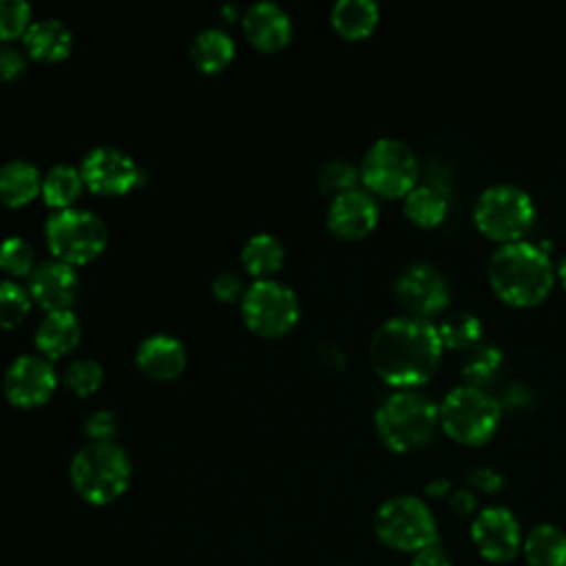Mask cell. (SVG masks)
Here are the masks:
<instances>
[{
  "instance_id": "1",
  "label": "cell",
  "mask_w": 566,
  "mask_h": 566,
  "mask_svg": "<svg viewBox=\"0 0 566 566\" xmlns=\"http://www.w3.org/2000/svg\"><path fill=\"white\" fill-rule=\"evenodd\" d=\"M442 358L436 323L409 314L387 318L369 340V363L391 387L411 389L427 382Z\"/></svg>"
},
{
  "instance_id": "2",
  "label": "cell",
  "mask_w": 566,
  "mask_h": 566,
  "mask_svg": "<svg viewBox=\"0 0 566 566\" xmlns=\"http://www.w3.org/2000/svg\"><path fill=\"white\" fill-rule=\"evenodd\" d=\"M493 292L509 305L531 307L546 298L555 281V268L544 248L526 239L500 243L486 263Z\"/></svg>"
},
{
  "instance_id": "3",
  "label": "cell",
  "mask_w": 566,
  "mask_h": 566,
  "mask_svg": "<svg viewBox=\"0 0 566 566\" xmlns=\"http://www.w3.org/2000/svg\"><path fill=\"white\" fill-rule=\"evenodd\" d=\"M438 424V402L413 389L389 394L374 413V427L380 442L396 453H409L424 447L433 438Z\"/></svg>"
},
{
  "instance_id": "4",
  "label": "cell",
  "mask_w": 566,
  "mask_h": 566,
  "mask_svg": "<svg viewBox=\"0 0 566 566\" xmlns=\"http://www.w3.org/2000/svg\"><path fill=\"white\" fill-rule=\"evenodd\" d=\"M75 493L88 504H111L130 484L133 464L128 453L115 442H88L69 467Z\"/></svg>"
},
{
  "instance_id": "5",
  "label": "cell",
  "mask_w": 566,
  "mask_h": 566,
  "mask_svg": "<svg viewBox=\"0 0 566 566\" xmlns=\"http://www.w3.org/2000/svg\"><path fill=\"white\" fill-rule=\"evenodd\" d=\"M440 409L444 433L462 444H484L500 424V402L478 385H458L447 391Z\"/></svg>"
},
{
  "instance_id": "6",
  "label": "cell",
  "mask_w": 566,
  "mask_h": 566,
  "mask_svg": "<svg viewBox=\"0 0 566 566\" xmlns=\"http://www.w3.org/2000/svg\"><path fill=\"white\" fill-rule=\"evenodd\" d=\"M44 239L53 259L75 268L91 263L106 250L108 230L91 210L66 208L46 217Z\"/></svg>"
},
{
  "instance_id": "7",
  "label": "cell",
  "mask_w": 566,
  "mask_h": 566,
  "mask_svg": "<svg viewBox=\"0 0 566 566\" xmlns=\"http://www.w3.org/2000/svg\"><path fill=\"white\" fill-rule=\"evenodd\" d=\"M535 217V203L528 190L511 181L486 186L473 206V221L486 237L506 243L522 239Z\"/></svg>"
},
{
  "instance_id": "8",
  "label": "cell",
  "mask_w": 566,
  "mask_h": 566,
  "mask_svg": "<svg viewBox=\"0 0 566 566\" xmlns=\"http://www.w3.org/2000/svg\"><path fill=\"white\" fill-rule=\"evenodd\" d=\"M376 537L396 551L418 553L438 542V522L429 504L418 495H394L374 515Z\"/></svg>"
},
{
  "instance_id": "9",
  "label": "cell",
  "mask_w": 566,
  "mask_h": 566,
  "mask_svg": "<svg viewBox=\"0 0 566 566\" xmlns=\"http://www.w3.org/2000/svg\"><path fill=\"white\" fill-rule=\"evenodd\" d=\"M367 192L380 197H405L418 179V157L398 137H378L363 155L358 168Z\"/></svg>"
},
{
  "instance_id": "10",
  "label": "cell",
  "mask_w": 566,
  "mask_h": 566,
  "mask_svg": "<svg viewBox=\"0 0 566 566\" xmlns=\"http://www.w3.org/2000/svg\"><path fill=\"white\" fill-rule=\"evenodd\" d=\"M243 325L261 338H281L301 318V305L292 287L263 279L245 287L239 301Z\"/></svg>"
},
{
  "instance_id": "11",
  "label": "cell",
  "mask_w": 566,
  "mask_h": 566,
  "mask_svg": "<svg viewBox=\"0 0 566 566\" xmlns=\"http://www.w3.org/2000/svg\"><path fill=\"white\" fill-rule=\"evenodd\" d=\"M394 298L409 316L429 318L449 303L447 276L429 261H416L400 270L394 281Z\"/></svg>"
},
{
  "instance_id": "12",
  "label": "cell",
  "mask_w": 566,
  "mask_h": 566,
  "mask_svg": "<svg viewBox=\"0 0 566 566\" xmlns=\"http://www.w3.org/2000/svg\"><path fill=\"white\" fill-rule=\"evenodd\" d=\"M80 175L84 188L102 197H122L144 181V170L130 155L111 146H97L82 159Z\"/></svg>"
},
{
  "instance_id": "13",
  "label": "cell",
  "mask_w": 566,
  "mask_h": 566,
  "mask_svg": "<svg viewBox=\"0 0 566 566\" xmlns=\"http://www.w3.org/2000/svg\"><path fill=\"white\" fill-rule=\"evenodd\" d=\"M57 387V374L49 358L22 354L11 360L2 376V391L18 409H38L51 400Z\"/></svg>"
},
{
  "instance_id": "14",
  "label": "cell",
  "mask_w": 566,
  "mask_h": 566,
  "mask_svg": "<svg viewBox=\"0 0 566 566\" xmlns=\"http://www.w3.org/2000/svg\"><path fill=\"white\" fill-rule=\"evenodd\" d=\"M471 539L486 562H511L522 548V528L513 511L493 504L478 511L471 522Z\"/></svg>"
},
{
  "instance_id": "15",
  "label": "cell",
  "mask_w": 566,
  "mask_h": 566,
  "mask_svg": "<svg viewBox=\"0 0 566 566\" xmlns=\"http://www.w3.org/2000/svg\"><path fill=\"white\" fill-rule=\"evenodd\" d=\"M378 214L376 199L367 190L352 188L332 197L327 208V228L338 239L356 241L376 228Z\"/></svg>"
},
{
  "instance_id": "16",
  "label": "cell",
  "mask_w": 566,
  "mask_h": 566,
  "mask_svg": "<svg viewBox=\"0 0 566 566\" xmlns=\"http://www.w3.org/2000/svg\"><path fill=\"white\" fill-rule=\"evenodd\" d=\"M27 290L31 294V301H35L42 310H46V314L64 312L73 307L77 298L80 281L73 265H66L53 259L35 265V270L29 276Z\"/></svg>"
},
{
  "instance_id": "17",
  "label": "cell",
  "mask_w": 566,
  "mask_h": 566,
  "mask_svg": "<svg viewBox=\"0 0 566 566\" xmlns=\"http://www.w3.org/2000/svg\"><path fill=\"white\" fill-rule=\"evenodd\" d=\"M248 42L261 53H279L292 42V18L274 2H256L241 18Z\"/></svg>"
},
{
  "instance_id": "18",
  "label": "cell",
  "mask_w": 566,
  "mask_h": 566,
  "mask_svg": "<svg viewBox=\"0 0 566 566\" xmlns=\"http://www.w3.org/2000/svg\"><path fill=\"white\" fill-rule=\"evenodd\" d=\"M186 363L188 356L184 343L168 334L146 336L135 352L137 369L155 382H168L179 378L186 369Z\"/></svg>"
},
{
  "instance_id": "19",
  "label": "cell",
  "mask_w": 566,
  "mask_h": 566,
  "mask_svg": "<svg viewBox=\"0 0 566 566\" xmlns=\"http://www.w3.org/2000/svg\"><path fill=\"white\" fill-rule=\"evenodd\" d=\"M27 55L35 62L44 64H57L66 60L73 51V33L71 29L55 20V18H44L38 22H31L27 33L22 35Z\"/></svg>"
},
{
  "instance_id": "20",
  "label": "cell",
  "mask_w": 566,
  "mask_h": 566,
  "mask_svg": "<svg viewBox=\"0 0 566 566\" xmlns=\"http://www.w3.org/2000/svg\"><path fill=\"white\" fill-rule=\"evenodd\" d=\"M82 338V325L73 310L49 312L35 329V349L51 363L71 354Z\"/></svg>"
},
{
  "instance_id": "21",
  "label": "cell",
  "mask_w": 566,
  "mask_h": 566,
  "mask_svg": "<svg viewBox=\"0 0 566 566\" xmlns=\"http://www.w3.org/2000/svg\"><path fill=\"white\" fill-rule=\"evenodd\" d=\"M42 175L27 159H9L0 166V203L22 208L40 197Z\"/></svg>"
},
{
  "instance_id": "22",
  "label": "cell",
  "mask_w": 566,
  "mask_h": 566,
  "mask_svg": "<svg viewBox=\"0 0 566 566\" xmlns=\"http://www.w3.org/2000/svg\"><path fill=\"white\" fill-rule=\"evenodd\" d=\"M190 62L203 75L221 73L234 57V40L217 27L199 31L190 44Z\"/></svg>"
},
{
  "instance_id": "23",
  "label": "cell",
  "mask_w": 566,
  "mask_h": 566,
  "mask_svg": "<svg viewBox=\"0 0 566 566\" xmlns=\"http://www.w3.org/2000/svg\"><path fill=\"white\" fill-rule=\"evenodd\" d=\"M380 20V9L374 0H338L329 11L334 31L345 40H363L371 35Z\"/></svg>"
},
{
  "instance_id": "24",
  "label": "cell",
  "mask_w": 566,
  "mask_h": 566,
  "mask_svg": "<svg viewBox=\"0 0 566 566\" xmlns=\"http://www.w3.org/2000/svg\"><path fill=\"white\" fill-rule=\"evenodd\" d=\"M285 263V248L279 237L259 232L250 237L241 248V265L256 281L270 279Z\"/></svg>"
},
{
  "instance_id": "25",
  "label": "cell",
  "mask_w": 566,
  "mask_h": 566,
  "mask_svg": "<svg viewBox=\"0 0 566 566\" xmlns=\"http://www.w3.org/2000/svg\"><path fill=\"white\" fill-rule=\"evenodd\" d=\"M531 566H566V533L555 524H537L522 542Z\"/></svg>"
},
{
  "instance_id": "26",
  "label": "cell",
  "mask_w": 566,
  "mask_h": 566,
  "mask_svg": "<svg viewBox=\"0 0 566 566\" xmlns=\"http://www.w3.org/2000/svg\"><path fill=\"white\" fill-rule=\"evenodd\" d=\"M449 210L447 192L436 184H416L402 201V212L420 228L438 226Z\"/></svg>"
},
{
  "instance_id": "27",
  "label": "cell",
  "mask_w": 566,
  "mask_h": 566,
  "mask_svg": "<svg viewBox=\"0 0 566 566\" xmlns=\"http://www.w3.org/2000/svg\"><path fill=\"white\" fill-rule=\"evenodd\" d=\"M84 190V181L80 175V168L69 166V164H57L46 170L42 177V190L40 197L44 203L55 212V210H66L73 208L77 197Z\"/></svg>"
},
{
  "instance_id": "28",
  "label": "cell",
  "mask_w": 566,
  "mask_h": 566,
  "mask_svg": "<svg viewBox=\"0 0 566 566\" xmlns=\"http://www.w3.org/2000/svg\"><path fill=\"white\" fill-rule=\"evenodd\" d=\"M442 347L449 349H469L475 343L482 340V321L478 314L469 310H455L442 316V321L436 325Z\"/></svg>"
},
{
  "instance_id": "29",
  "label": "cell",
  "mask_w": 566,
  "mask_h": 566,
  "mask_svg": "<svg viewBox=\"0 0 566 566\" xmlns=\"http://www.w3.org/2000/svg\"><path fill=\"white\" fill-rule=\"evenodd\" d=\"M504 354L497 345L489 340H480L473 347H469L462 356V376L469 380V385H478L482 380H489L500 367H502Z\"/></svg>"
},
{
  "instance_id": "30",
  "label": "cell",
  "mask_w": 566,
  "mask_h": 566,
  "mask_svg": "<svg viewBox=\"0 0 566 566\" xmlns=\"http://www.w3.org/2000/svg\"><path fill=\"white\" fill-rule=\"evenodd\" d=\"M62 382L64 387L77 396V398H86V396H93L102 382H104V369L97 360H91V358H80L75 363H71L66 369H64V376H62Z\"/></svg>"
},
{
  "instance_id": "31",
  "label": "cell",
  "mask_w": 566,
  "mask_h": 566,
  "mask_svg": "<svg viewBox=\"0 0 566 566\" xmlns=\"http://www.w3.org/2000/svg\"><path fill=\"white\" fill-rule=\"evenodd\" d=\"M31 310V294L15 281H0V329L18 327Z\"/></svg>"
},
{
  "instance_id": "32",
  "label": "cell",
  "mask_w": 566,
  "mask_h": 566,
  "mask_svg": "<svg viewBox=\"0 0 566 566\" xmlns=\"http://www.w3.org/2000/svg\"><path fill=\"white\" fill-rule=\"evenodd\" d=\"M0 270L9 276H31L35 270V254L27 239L9 237L0 243Z\"/></svg>"
},
{
  "instance_id": "33",
  "label": "cell",
  "mask_w": 566,
  "mask_h": 566,
  "mask_svg": "<svg viewBox=\"0 0 566 566\" xmlns=\"http://www.w3.org/2000/svg\"><path fill=\"white\" fill-rule=\"evenodd\" d=\"M358 168L352 166L345 159H332L327 164H323V168L318 170V188L323 192H329L332 197L356 188V179H358Z\"/></svg>"
},
{
  "instance_id": "34",
  "label": "cell",
  "mask_w": 566,
  "mask_h": 566,
  "mask_svg": "<svg viewBox=\"0 0 566 566\" xmlns=\"http://www.w3.org/2000/svg\"><path fill=\"white\" fill-rule=\"evenodd\" d=\"M31 27V7L22 0H0V44L27 33Z\"/></svg>"
},
{
  "instance_id": "35",
  "label": "cell",
  "mask_w": 566,
  "mask_h": 566,
  "mask_svg": "<svg viewBox=\"0 0 566 566\" xmlns=\"http://www.w3.org/2000/svg\"><path fill=\"white\" fill-rule=\"evenodd\" d=\"M84 436L91 442H113V438L117 436V416L106 409L93 411L84 420Z\"/></svg>"
},
{
  "instance_id": "36",
  "label": "cell",
  "mask_w": 566,
  "mask_h": 566,
  "mask_svg": "<svg viewBox=\"0 0 566 566\" xmlns=\"http://www.w3.org/2000/svg\"><path fill=\"white\" fill-rule=\"evenodd\" d=\"M467 480L473 489L484 491V493H497L504 486V475L495 467L489 464H473L467 471Z\"/></svg>"
},
{
  "instance_id": "37",
  "label": "cell",
  "mask_w": 566,
  "mask_h": 566,
  "mask_svg": "<svg viewBox=\"0 0 566 566\" xmlns=\"http://www.w3.org/2000/svg\"><path fill=\"white\" fill-rule=\"evenodd\" d=\"M243 281L234 272H221L212 279V296L219 303H237L243 298Z\"/></svg>"
},
{
  "instance_id": "38",
  "label": "cell",
  "mask_w": 566,
  "mask_h": 566,
  "mask_svg": "<svg viewBox=\"0 0 566 566\" xmlns=\"http://www.w3.org/2000/svg\"><path fill=\"white\" fill-rule=\"evenodd\" d=\"M27 71V57L20 49L0 44V80L11 82L18 80Z\"/></svg>"
},
{
  "instance_id": "39",
  "label": "cell",
  "mask_w": 566,
  "mask_h": 566,
  "mask_svg": "<svg viewBox=\"0 0 566 566\" xmlns=\"http://www.w3.org/2000/svg\"><path fill=\"white\" fill-rule=\"evenodd\" d=\"M409 566H453V564H451L449 553L436 542V544H431V546L420 548V551L413 555V559H411Z\"/></svg>"
},
{
  "instance_id": "40",
  "label": "cell",
  "mask_w": 566,
  "mask_h": 566,
  "mask_svg": "<svg viewBox=\"0 0 566 566\" xmlns=\"http://www.w3.org/2000/svg\"><path fill=\"white\" fill-rule=\"evenodd\" d=\"M449 506L453 509V513L458 515H471L475 513L478 509V497H475V491L473 489H455L449 493Z\"/></svg>"
},
{
  "instance_id": "41",
  "label": "cell",
  "mask_w": 566,
  "mask_h": 566,
  "mask_svg": "<svg viewBox=\"0 0 566 566\" xmlns=\"http://www.w3.org/2000/svg\"><path fill=\"white\" fill-rule=\"evenodd\" d=\"M424 491H427V495H431V497H442V495H449V493H451V484H449V480L436 478V480H431V482L424 486Z\"/></svg>"
},
{
  "instance_id": "42",
  "label": "cell",
  "mask_w": 566,
  "mask_h": 566,
  "mask_svg": "<svg viewBox=\"0 0 566 566\" xmlns=\"http://www.w3.org/2000/svg\"><path fill=\"white\" fill-rule=\"evenodd\" d=\"M555 274L559 276V281H562L564 287H566V256L559 259V263H557V268H555Z\"/></svg>"
},
{
  "instance_id": "43",
  "label": "cell",
  "mask_w": 566,
  "mask_h": 566,
  "mask_svg": "<svg viewBox=\"0 0 566 566\" xmlns=\"http://www.w3.org/2000/svg\"><path fill=\"white\" fill-rule=\"evenodd\" d=\"M221 15H226V20H234V18H239V9L237 7H221Z\"/></svg>"
}]
</instances>
